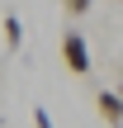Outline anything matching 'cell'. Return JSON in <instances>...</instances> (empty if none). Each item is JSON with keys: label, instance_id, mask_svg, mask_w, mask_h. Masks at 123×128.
<instances>
[{"label": "cell", "instance_id": "cell-5", "mask_svg": "<svg viewBox=\"0 0 123 128\" xmlns=\"http://www.w3.org/2000/svg\"><path fill=\"white\" fill-rule=\"evenodd\" d=\"M33 128H52V114H47V109H43V104H38V109H33Z\"/></svg>", "mask_w": 123, "mask_h": 128}, {"label": "cell", "instance_id": "cell-2", "mask_svg": "<svg viewBox=\"0 0 123 128\" xmlns=\"http://www.w3.org/2000/svg\"><path fill=\"white\" fill-rule=\"evenodd\" d=\"M95 109H100V119L109 128H123V100L114 90H100V95H95Z\"/></svg>", "mask_w": 123, "mask_h": 128}, {"label": "cell", "instance_id": "cell-6", "mask_svg": "<svg viewBox=\"0 0 123 128\" xmlns=\"http://www.w3.org/2000/svg\"><path fill=\"white\" fill-rule=\"evenodd\" d=\"M114 95H119V100H123V90H114Z\"/></svg>", "mask_w": 123, "mask_h": 128}, {"label": "cell", "instance_id": "cell-1", "mask_svg": "<svg viewBox=\"0 0 123 128\" xmlns=\"http://www.w3.org/2000/svg\"><path fill=\"white\" fill-rule=\"evenodd\" d=\"M62 62H66L71 76H85V71H90V48H85V38H81L76 28L62 33Z\"/></svg>", "mask_w": 123, "mask_h": 128}, {"label": "cell", "instance_id": "cell-3", "mask_svg": "<svg viewBox=\"0 0 123 128\" xmlns=\"http://www.w3.org/2000/svg\"><path fill=\"white\" fill-rule=\"evenodd\" d=\"M0 28H5V48L14 52V48L24 43V24H19V14H5V24H0Z\"/></svg>", "mask_w": 123, "mask_h": 128}, {"label": "cell", "instance_id": "cell-4", "mask_svg": "<svg viewBox=\"0 0 123 128\" xmlns=\"http://www.w3.org/2000/svg\"><path fill=\"white\" fill-rule=\"evenodd\" d=\"M62 5H66V14H71V19H81V14H85L95 0H62Z\"/></svg>", "mask_w": 123, "mask_h": 128}]
</instances>
